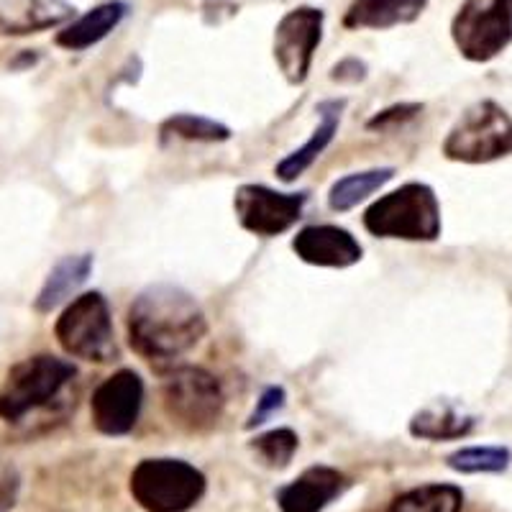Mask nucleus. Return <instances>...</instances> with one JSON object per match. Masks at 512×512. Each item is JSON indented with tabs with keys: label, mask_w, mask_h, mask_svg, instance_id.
Segmentation results:
<instances>
[{
	"label": "nucleus",
	"mask_w": 512,
	"mask_h": 512,
	"mask_svg": "<svg viewBox=\"0 0 512 512\" xmlns=\"http://www.w3.org/2000/svg\"><path fill=\"white\" fill-rule=\"evenodd\" d=\"M144 408V379L134 369H118L95 387L90 418L103 436H126L136 428Z\"/></svg>",
	"instance_id": "11"
},
{
	"label": "nucleus",
	"mask_w": 512,
	"mask_h": 512,
	"mask_svg": "<svg viewBox=\"0 0 512 512\" xmlns=\"http://www.w3.org/2000/svg\"><path fill=\"white\" fill-rule=\"evenodd\" d=\"M323 29H326V11L315 6L292 8L274 29V62L282 77L295 88L308 82L315 52L323 41Z\"/></svg>",
	"instance_id": "10"
},
{
	"label": "nucleus",
	"mask_w": 512,
	"mask_h": 512,
	"mask_svg": "<svg viewBox=\"0 0 512 512\" xmlns=\"http://www.w3.org/2000/svg\"><path fill=\"white\" fill-rule=\"evenodd\" d=\"M292 251L300 262L320 269H349L364 256V246L354 233L333 223L300 228L292 236Z\"/></svg>",
	"instance_id": "12"
},
{
	"label": "nucleus",
	"mask_w": 512,
	"mask_h": 512,
	"mask_svg": "<svg viewBox=\"0 0 512 512\" xmlns=\"http://www.w3.org/2000/svg\"><path fill=\"white\" fill-rule=\"evenodd\" d=\"M249 446L262 459L264 466H269V469H285L295 459L300 438H297L292 428H272V431L256 436Z\"/></svg>",
	"instance_id": "24"
},
{
	"label": "nucleus",
	"mask_w": 512,
	"mask_h": 512,
	"mask_svg": "<svg viewBox=\"0 0 512 512\" xmlns=\"http://www.w3.org/2000/svg\"><path fill=\"white\" fill-rule=\"evenodd\" d=\"M448 162L489 164L512 154V118L495 100H477L456 118L441 146Z\"/></svg>",
	"instance_id": "6"
},
{
	"label": "nucleus",
	"mask_w": 512,
	"mask_h": 512,
	"mask_svg": "<svg viewBox=\"0 0 512 512\" xmlns=\"http://www.w3.org/2000/svg\"><path fill=\"white\" fill-rule=\"evenodd\" d=\"M95 259L93 254H67L62 256L52 269H49L47 280L41 285L39 295L34 300V310L41 315L52 313L59 305H67L75 300L80 287L90 280L93 274Z\"/></svg>",
	"instance_id": "18"
},
{
	"label": "nucleus",
	"mask_w": 512,
	"mask_h": 512,
	"mask_svg": "<svg viewBox=\"0 0 512 512\" xmlns=\"http://www.w3.org/2000/svg\"><path fill=\"white\" fill-rule=\"evenodd\" d=\"M54 338L72 359L90 364H108L118 359L116 331H113L111 305L103 292H80L64 305L54 323Z\"/></svg>",
	"instance_id": "5"
},
{
	"label": "nucleus",
	"mask_w": 512,
	"mask_h": 512,
	"mask_svg": "<svg viewBox=\"0 0 512 512\" xmlns=\"http://www.w3.org/2000/svg\"><path fill=\"white\" fill-rule=\"evenodd\" d=\"M285 402H287L285 387H280V384H269V387H264V392L259 395V400H256L254 413H251L249 420H246V428L251 431V428H256V425L267 423L274 413H280V410L285 408Z\"/></svg>",
	"instance_id": "26"
},
{
	"label": "nucleus",
	"mask_w": 512,
	"mask_h": 512,
	"mask_svg": "<svg viewBox=\"0 0 512 512\" xmlns=\"http://www.w3.org/2000/svg\"><path fill=\"white\" fill-rule=\"evenodd\" d=\"M77 377L72 361L54 354H34L13 364L0 384V420L18 425L44 413L67 392Z\"/></svg>",
	"instance_id": "3"
},
{
	"label": "nucleus",
	"mask_w": 512,
	"mask_h": 512,
	"mask_svg": "<svg viewBox=\"0 0 512 512\" xmlns=\"http://www.w3.org/2000/svg\"><path fill=\"white\" fill-rule=\"evenodd\" d=\"M431 0H351L344 13V29L387 31L415 24Z\"/></svg>",
	"instance_id": "17"
},
{
	"label": "nucleus",
	"mask_w": 512,
	"mask_h": 512,
	"mask_svg": "<svg viewBox=\"0 0 512 512\" xmlns=\"http://www.w3.org/2000/svg\"><path fill=\"white\" fill-rule=\"evenodd\" d=\"M451 39L469 62H492L512 44V0H464L451 18Z\"/></svg>",
	"instance_id": "8"
},
{
	"label": "nucleus",
	"mask_w": 512,
	"mask_h": 512,
	"mask_svg": "<svg viewBox=\"0 0 512 512\" xmlns=\"http://www.w3.org/2000/svg\"><path fill=\"white\" fill-rule=\"evenodd\" d=\"M77 8L70 0H0V36H29L67 26Z\"/></svg>",
	"instance_id": "14"
},
{
	"label": "nucleus",
	"mask_w": 512,
	"mask_h": 512,
	"mask_svg": "<svg viewBox=\"0 0 512 512\" xmlns=\"http://www.w3.org/2000/svg\"><path fill=\"white\" fill-rule=\"evenodd\" d=\"M477 418L466 413L464 408H459L456 402L451 400H436L428 402L425 408H420L418 413L410 418L408 431L410 436L418 438V441H459L466 438L474 431Z\"/></svg>",
	"instance_id": "19"
},
{
	"label": "nucleus",
	"mask_w": 512,
	"mask_h": 512,
	"mask_svg": "<svg viewBox=\"0 0 512 512\" xmlns=\"http://www.w3.org/2000/svg\"><path fill=\"white\" fill-rule=\"evenodd\" d=\"M364 228L377 239L420 241L431 244L441 239V203L431 185L405 182L387 192L364 210Z\"/></svg>",
	"instance_id": "2"
},
{
	"label": "nucleus",
	"mask_w": 512,
	"mask_h": 512,
	"mask_svg": "<svg viewBox=\"0 0 512 512\" xmlns=\"http://www.w3.org/2000/svg\"><path fill=\"white\" fill-rule=\"evenodd\" d=\"M21 495V474L13 464H0V512H11Z\"/></svg>",
	"instance_id": "27"
},
{
	"label": "nucleus",
	"mask_w": 512,
	"mask_h": 512,
	"mask_svg": "<svg viewBox=\"0 0 512 512\" xmlns=\"http://www.w3.org/2000/svg\"><path fill=\"white\" fill-rule=\"evenodd\" d=\"M159 136L162 141L167 139H182L192 141V144H223L233 136L231 128L226 123L216 121V118L195 116V113H175L159 126Z\"/></svg>",
	"instance_id": "22"
},
{
	"label": "nucleus",
	"mask_w": 512,
	"mask_h": 512,
	"mask_svg": "<svg viewBox=\"0 0 512 512\" xmlns=\"http://www.w3.org/2000/svg\"><path fill=\"white\" fill-rule=\"evenodd\" d=\"M164 413L190 433L216 428L226 408V395L216 374L192 364H175L162 379Z\"/></svg>",
	"instance_id": "7"
},
{
	"label": "nucleus",
	"mask_w": 512,
	"mask_h": 512,
	"mask_svg": "<svg viewBox=\"0 0 512 512\" xmlns=\"http://www.w3.org/2000/svg\"><path fill=\"white\" fill-rule=\"evenodd\" d=\"M346 100H323L318 103V116L320 123L313 128V134L308 136L303 146H297L295 152L287 154L277 167H274V175L280 177L282 182H295L297 177H303L328 146L333 144L338 134V126H341V116H344Z\"/></svg>",
	"instance_id": "15"
},
{
	"label": "nucleus",
	"mask_w": 512,
	"mask_h": 512,
	"mask_svg": "<svg viewBox=\"0 0 512 512\" xmlns=\"http://www.w3.org/2000/svg\"><path fill=\"white\" fill-rule=\"evenodd\" d=\"M392 177H395V167H374L338 177L328 190V208L333 213H349L359 203L372 198L374 192L382 190Z\"/></svg>",
	"instance_id": "20"
},
{
	"label": "nucleus",
	"mask_w": 512,
	"mask_h": 512,
	"mask_svg": "<svg viewBox=\"0 0 512 512\" xmlns=\"http://www.w3.org/2000/svg\"><path fill=\"white\" fill-rule=\"evenodd\" d=\"M128 346L149 364H169L190 354L208 336V318L185 287L172 282L149 285L126 313Z\"/></svg>",
	"instance_id": "1"
},
{
	"label": "nucleus",
	"mask_w": 512,
	"mask_h": 512,
	"mask_svg": "<svg viewBox=\"0 0 512 512\" xmlns=\"http://www.w3.org/2000/svg\"><path fill=\"white\" fill-rule=\"evenodd\" d=\"M126 16V0H105V3L90 8L82 16L72 18L67 26H62V31H57V36H54V41H57V47L67 49V52H85V49L100 44L105 36H111L123 24Z\"/></svg>",
	"instance_id": "16"
},
{
	"label": "nucleus",
	"mask_w": 512,
	"mask_h": 512,
	"mask_svg": "<svg viewBox=\"0 0 512 512\" xmlns=\"http://www.w3.org/2000/svg\"><path fill=\"white\" fill-rule=\"evenodd\" d=\"M464 492L456 484H420L390 502L387 512H461Z\"/></svg>",
	"instance_id": "21"
},
{
	"label": "nucleus",
	"mask_w": 512,
	"mask_h": 512,
	"mask_svg": "<svg viewBox=\"0 0 512 512\" xmlns=\"http://www.w3.org/2000/svg\"><path fill=\"white\" fill-rule=\"evenodd\" d=\"M367 77V64L359 59H344L331 70V80L336 82H361Z\"/></svg>",
	"instance_id": "28"
},
{
	"label": "nucleus",
	"mask_w": 512,
	"mask_h": 512,
	"mask_svg": "<svg viewBox=\"0 0 512 512\" xmlns=\"http://www.w3.org/2000/svg\"><path fill=\"white\" fill-rule=\"evenodd\" d=\"M346 487L349 482L338 469L315 464L277 489V505L282 512H323L336 497L344 495Z\"/></svg>",
	"instance_id": "13"
},
{
	"label": "nucleus",
	"mask_w": 512,
	"mask_h": 512,
	"mask_svg": "<svg viewBox=\"0 0 512 512\" xmlns=\"http://www.w3.org/2000/svg\"><path fill=\"white\" fill-rule=\"evenodd\" d=\"M308 205V192H280L269 185H246L233 192V213L244 231L259 239H274L297 226Z\"/></svg>",
	"instance_id": "9"
},
{
	"label": "nucleus",
	"mask_w": 512,
	"mask_h": 512,
	"mask_svg": "<svg viewBox=\"0 0 512 512\" xmlns=\"http://www.w3.org/2000/svg\"><path fill=\"white\" fill-rule=\"evenodd\" d=\"M423 113V103H395L384 111H377L367 121V131L384 134V131H397L400 126L410 123Z\"/></svg>",
	"instance_id": "25"
},
{
	"label": "nucleus",
	"mask_w": 512,
	"mask_h": 512,
	"mask_svg": "<svg viewBox=\"0 0 512 512\" xmlns=\"http://www.w3.org/2000/svg\"><path fill=\"white\" fill-rule=\"evenodd\" d=\"M205 487L198 466L172 456L141 459L128 479L131 497L144 512H190L203 500Z\"/></svg>",
	"instance_id": "4"
},
{
	"label": "nucleus",
	"mask_w": 512,
	"mask_h": 512,
	"mask_svg": "<svg viewBox=\"0 0 512 512\" xmlns=\"http://www.w3.org/2000/svg\"><path fill=\"white\" fill-rule=\"evenodd\" d=\"M512 464L507 446H464L446 456V466L459 474H502Z\"/></svg>",
	"instance_id": "23"
}]
</instances>
